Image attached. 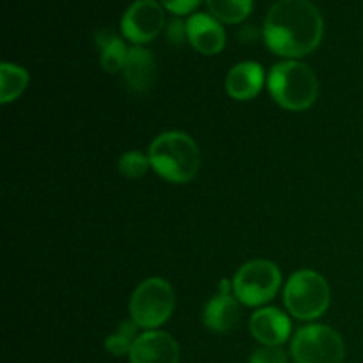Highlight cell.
Segmentation results:
<instances>
[{"mask_svg": "<svg viewBox=\"0 0 363 363\" xmlns=\"http://www.w3.org/2000/svg\"><path fill=\"white\" fill-rule=\"evenodd\" d=\"M323 16L311 0H279L264 20L266 46L289 59L308 55L323 39Z\"/></svg>", "mask_w": 363, "mask_h": 363, "instance_id": "1", "label": "cell"}, {"mask_svg": "<svg viewBox=\"0 0 363 363\" xmlns=\"http://www.w3.org/2000/svg\"><path fill=\"white\" fill-rule=\"evenodd\" d=\"M151 167L160 177L170 183H190L201 167V151L190 135L183 131H165L149 147Z\"/></svg>", "mask_w": 363, "mask_h": 363, "instance_id": "2", "label": "cell"}, {"mask_svg": "<svg viewBox=\"0 0 363 363\" xmlns=\"http://www.w3.org/2000/svg\"><path fill=\"white\" fill-rule=\"evenodd\" d=\"M272 98L282 108L301 112L312 106L319 94V82L314 71L298 60H284L273 66L268 77Z\"/></svg>", "mask_w": 363, "mask_h": 363, "instance_id": "3", "label": "cell"}, {"mask_svg": "<svg viewBox=\"0 0 363 363\" xmlns=\"http://www.w3.org/2000/svg\"><path fill=\"white\" fill-rule=\"evenodd\" d=\"M286 308L301 321L318 319L330 307V287L325 277L312 269L296 272L284 289Z\"/></svg>", "mask_w": 363, "mask_h": 363, "instance_id": "4", "label": "cell"}, {"mask_svg": "<svg viewBox=\"0 0 363 363\" xmlns=\"http://www.w3.org/2000/svg\"><path fill=\"white\" fill-rule=\"evenodd\" d=\"M282 284V275L275 262L250 261L241 266L233 279V293L247 307L268 303L277 296Z\"/></svg>", "mask_w": 363, "mask_h": 363, "instance_id": "5", "label": "cell"}, {"mask_svg": "<svg viewBox=\"0 0 363 363\" xmlns=\"http://www.w3.org/2000/svg\"><path fill=\"white\" fill-rule=\"evenodd\" d=\"M174 311V289L167 280L152 277L135 289L130 301L131 319L138 328L156 330Z\"/></svg>", "mask_w": 363, "mask_h": 363, "instance_id": "6", "label": "cell"}, {"mask_svg": "<svg viewBox=\"0 0 363 363\" xmlns=\"http://www.w3.org/2000/svg\"><path fill=\"white\" fill-rule=\"evenodd\" d=\"M291 354L296 363H342L346 346L330 326L308 325L294 333Z\"/></svg>", "mask_w": 363, "mask_h": 363, "instance_id": "7", "label": "cell"}, {"mask_svg": "<svg viewBox=\"0 0 363 363\" xmlns=\"http://www.w3.org/2000/svg\"><path fill=\"white\" fill-rule=\"evenodd\" d=\"M165 27V13L156 0H135L123 14L121 30L135 45L152 41Z\"/></svg>", "mask_w": 363, "mask_h": 363, "instance_id": "8", "label": "cell"}, {"mask_svg": "<svg viewBox=\"0 0 363 363\" xmlns=\"http://www.w3.org/2000/svg\"><path fill=\"white\" fill-rule=\"evenodd\" d=\"M131 363H179V346L172 335L149 330L137 337L130 353Z\"/></svg>", "mask_w": 363, "mask_h": 363, "instance_id": "9", "label": "cell"}, {"mask_svg": "<svg viewBox=\"0 0 363 363\" xmlns=\"http://www.w3.org/2000/svg\"><path fill=\"white\" fill-rule=\"evenodd\" d=\"M156 59L147 48L131 46L128 50V59L123 67V82L135 94H145L156 82Z\"/></svg>", "mask_w": 363, "mask_h": 363, "instance_id": "10", "label": "cell"}, {"mask_svg": "<svg viewBox=\"0 0 363 363\" xmlns=\"http://www.w3.org/2000/svg\"><path fill=\"white\" fill-rule=\"evenodd\" d=\"M240 321V307L238 298L230 294V282L222 280L218 286V294L208 301L204 308L206 328L216 333H227Z\"/></svg>", "mask_w": 363, "mask_h": 363, "instance_id": "11", "label": "cell"}, {"mask_svg": "<svg viewBox=\"0 0 363 363\" xmlns=\"http://www.w3.org/2000/svg\"><path fill=\"white\" fill-rule=\"evenodd\" d=\"M250 333L262 346H282L291 335V321L282 311L266 307L252 314Z\"/></svg>", "mask_w": 363, "mask_h": 363, "instance_id": "12", "label": "cell"}, {"mask_svg": "<svg viewBox=\"0 0 363 363\" xmlns=\"http://www.w3.org/2000/svg\"><path fill=\"white\" fill-rule=\"evenodd\" d=\"M186 32L190 45L204 55H216L225 46V30L211 14L197 13L188 18Z\"/></svg>", "mask_w": 363, "mask_h": 363, "instance_id": "13", "label": "cell"}, {"mask_svg": "<svg viewBox=\"0 0 363 363\" xmlns=\"http://www.w3.org/2000/svg\"><path fill=\"white\" fill-rule=\"evenodd\" d=\"M264 85V69L261 64L245 60L236 64L225 78V91L236 101H248L261 92Z\"/></svg>", "mask_w": 363, "mask_h": 363, "instance_id": "14", "label": "cell"}, {"mask_svg": "<svg viewBox=\"0 0 363 363\" xmlns=\"http://www.w3.org/2000/svg\"><path fill=\"white\" fill-rule=\"evenodd\" d=\"M96 46L99 50V59H101L103 69L108 73H117L123 71L124 64L128 59V50L123 39L116 35V32L108 28H99L94 34Z\"/></svg>", "mask_w": 363, "mask_h": 363, "instance_id": "15", "label": "cell"}, {"mask_svg": "<svg viewBox=\"0 0 363 363\" xmlns=\"http://www.w3.org/2000/svg\"><path fill=\"white\" fill-rule=\"evenodd\" d=\"M28 85V73L16 64L4 62L0 66V101L4 105L23 94Z\"/></svg>", "mask_w": 363, "mask_h": 363, "instance_id": "16", "label": "cell"}, {"mask_svg": "<svg viewBox=\"0 0 363 363\" xmlns=\"http://www.w3.org/2000/svg\"><path fill=\"white\" fill-rule=\"evenodd\" d=\"M254 0H206L213 16L223 23H240L250 14Z\"/></svg>", "mask_w": 363, "mask_h": 363, "instance_id": "17", "label": "cell"}, {"mask_svg": "<svg viewBox=\"0 0 363 363\" xmlns=\"http://www.w3.org/2000/svg\"><path fill=\"white\" fill-rule=\"evenodd\" d=\"M137 323L133 319L130 321H123L117 328L116 333L106 337L105 347L110 354L113 357H126L131 353V347H133L135 340H137Z\"/></svg>", "mask_w": 363, "mask_h": 363, "instance_id": "18", "label": "cell"}, {"mask_svg": "<svg viewBox=\"0 0 363 363\" xmlns=\"http://www.w3.org/2000/svg\"><path fill=\"white\" fill-rule=\"evenodd\" d=\"M117 167H119V172L128 179H138V177L145 176L149 169H152L149 155H142L140 151L124 152Z\"/></svg>", "mask_w": 363, "mask_h": 363, "instance_id": "19", "label": "cell"}, {"mask_svg": "<svg viewBox=\"0 0 363 363\" xmlns=\"http://www.w3.org/2000/svg\"><path fill=\"white\" fill-rule=\"evenodd\" d=\"M248 363H287V354L280 346H264L252 354Z\"/></svg>", "mask_w": 363, "mask_h": 363, "instance_id": "20", "label": "cell"}, {"mask_svg": "<svg viewBox=\"0 0 363 363\" xmlns=\"http://www.w3.org/2000/svg\"><path fill=\"white\" fill-rule=\"evenodd\" d=\"M184 38L188 39L186 32V23L181 21L179 18H174L169 25H167V41L174 46H179L184 41Z\"/></svg>", "mask_w": 363, "mask_h": 363, "instance_id": "21", "label": "cell"}, {"mask_svg": "<svg viewBox=\"0 0 363 363\" xmlns=\"http://www.w3.org/2000/svg\"><path fill=\"white\" fill-rule=\"evenodd\" d=\"M160 4L174 14H186L194 11L201 4V0H160Z\"/></svg>", "mask_w": 363, "mask_h": 363, "instance_id": "22", "label": "cell"}]
</instances>
